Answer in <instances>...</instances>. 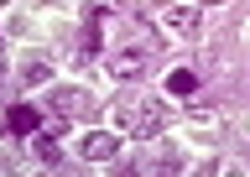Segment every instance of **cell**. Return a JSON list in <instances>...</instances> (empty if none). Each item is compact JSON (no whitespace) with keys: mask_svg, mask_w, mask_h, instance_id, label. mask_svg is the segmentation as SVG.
<instances>
[{"mask_svg":"<svg viewBox=\"0 0 250 177\" xmlns=\"http://www.w3.org/2000/svg\"><path fill=\"white\" fill-rule=\"evenodd\" d=\"M5 125H11V136H37V130H42V115L31 110V104H11Z\"/></svg>","mask_w":250,"mask_h":177,"instance_id":"obj_5","label":"cell"},{"mask_svg":"<svg viewBox=\"0 0 250 177\" xmlns=\"http://www.w3.org/2000/svg\"><path fill=\"white\" fill-rule=\"evenodd\" d=\"M78 151H83L89 161H104V157H115V151H120V136H115V130H94V136H83V141H78Z\"/></svg>","mask_w":250,"mask_h":177,"instance_id":"obj_3","label":"cell"},{"mask_svg":"<svg viewBox=\"0 0 250 177\" xmlns=\"http://www.w3.org/2000/svg\"><path fill=\"white\" fill-rule=\"evenodd\" d=\"M167 94H177V99H193V94H198V73H193V68H177V73L167 79Z\"/></svg>","mask_w":250,"mask_h":177,"instance_id":"obj_7","label":"cell"},{"mask_svg":"<svg viewBox=\"0 0 250 177\" xmlns=\"http://www.w3.org/2000/svg\"><path fill=\"white\" fill-rule=\"evenodd\" d=\"M198 21H203V5H167V11H162V26H167L172 37H193Z\"/></svg>","mask_w":250,"mask_h":177,"instance_id":"obj_2","label":"cell"},{"mask_svg":"<svg viewBox=\"0 0 250 177\" xmlns=\"http://www.w3.org/2000/svg\"><path fill=\"white\" fill-rule=\"evenodd\" d=\"M37 157L52 167V161H58V141H52V136H42V141H37Z\"/></svg>","mask_w":250,"mask_h":177,"instance_id":"obj_8","label":"cell"},{"mask_svg":"<svg viewBox=\"0 0 250 177\" xmlns=\"http://www.w3.org/2000/svg\"><path fill=\"white\" fill-rule=\"evenodd\" d=\"M47 79H52V68H47V63H26V83H47Z\"/></svg>","mask_w":250,"mask_h":177,"instance_id":"obj_9","label":"cell"},{"mask_svg":"<svg viewBox=\"0 0 250 177\" xmlns=\"http://www.w3.org/2000/svg\"><path fill=\"white\" fill-rule=\"evenodd\" d=\"M115 125L130 130V136H141V141H151V136L167 130V115H162L156 99H146V104H136V110H120V115H115Z\"/></svg>","mask_w":250,"mask_h":177,"instance_id":"obj_1","label":"cell"},{"mask_svg":"<svg viewBox=\"0 0 250 177\" xmlns=\"http://www.w3.org/2000/svg\"><path fill=\"white\" fill-rule=\"evenodd\" d=\"M52 110H58L62 120H78V115L89 110V94H83V89H52Z\"/></svg>","mask_w":250,"mask_h":177,"instance_id":"obj_4","label":"cell"},{"mask_svg":"<svg viewBox=\"0 0 250 177\" xmlns=\"http://www.w3.org/2000/svg\"><path fill=\"white\" fill-rule=\"evenodd\" d=\"M109 73L115 79H141L146 73V52H115L109 58Z\"/></svg>","mask_w":250,"mask_h":177,"instance_id":"obj_6","label":"cell"},{"mask_svg":"<svg viewBox=\"0 0 250 177\" xmlns=\"http://www.w3.org/2000/svg\"><path fill=\"white\" fill-rule=\"evenodd\" d=\"M156 177H177V161H162V167H156Z\"/></svg>","mask_w":250,"mask_h":177,"instance_id":"obj_10","label":"cell"},{"mask_svg":"<svg viewBox=\"0 0 250 177\" xmlns=\"http://www.w3.org/2000/svg\"><path fill=\"white\" fill-rule=\"evenodd\" d=\"M224 177H245V167H240V161H229V167H224Z\"/></svg>","mask_w":250,"mask_h":177,"instance_id":"obj_11","label":"cell"}]
</instances>
